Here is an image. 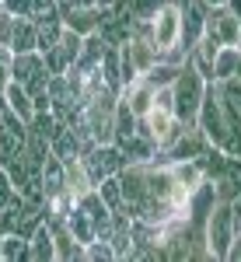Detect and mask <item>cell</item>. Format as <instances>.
I'll return each mask as SVG.
<instances>
[{
    "instance_id": "cell-1",
    "label": "cell",
    "mask_w": 241,
    "mask_h": 262,
    "mask_svg": "<svg viewBox=\"0 0 241 262\" xmlns=\"http://www.w3.org/2000/svg\"><path fill=\"white\" fill-rule=\"evenodd\" d=\"M206 88H210V81L203 77L192 63H185V67L179 70V77H175V84H171V98H175V116H179V122L196 126L200 105H203V98H206Z\"/></svg>"
},
{
    "instance_id": "cell-2",
    "label": "cell",
    "mask_w": 241,
    "mask_h": 262,
    "mask_svg": "<svg viewBox=\"0 0 241 262\" xmlns=\"http://www.w3.org/2000/svg\"><path fill=\"white\" fill-rule=\"evenodd\" d=\"M238 234V224H234V210H231V200H217L213 210L206 213V224H203V238H206V252L213 259H227V248Z\"/></svg>"
},
{
    "instance_id": "cell-3",
    "label": "cell",
    "mask_w": 241,
    "mask_h": 262,
    "mask_svg": "<svg viewBox=\"0 0 241 262\" xmlns=\"http://www.w3.org/2000/svg\"><path fill=\"white\" fill-rule=\"evenodd\" d=\"M84 168H87V175L95 179V185H98L101 179H108V175H119L122 168H126V154H122L119 143H95L84 158Z\"/></svg>"
},
{
    "instance_id": "cell-4",
    "label": "cell",
    "mask_w": 241,
    "mask_h": 262,
    "mask_svg": "<svg viewBox=\"0 0 241 262\" xmlns=\"http://www.w3.org/2000/svg\"><path fill=\"white\" fill-rule=\"evenodd\" d=\"M150 39L161 53L182 46V14H179V4H164L158 14L150 18Z\"/></svg>"
},
{
    "instance_id": "cell-5",
    "label": "cell",
    "mask_w": 241,
    "mask_h": 262,
    "mask_svg": "<svg viewBox=\"0 0 241 262\" xmlns=\"http://www.w3.org/2000/svg\"><path fill=\"white\" fill-rule=\"evenodd\" d=\"M182 14V46L192 49L206 35V18H210V4L206 0H175Z\"/></svg>"
},
{
    "instance_id": "cell-6",
    "label": "cell",
    "mask_w": 241,
    "mask_h": 262,
    "mask_svg": "<svg viewBox=\"0 0 241 262\" xmlns=\"http://www.w3.org/2000/svg\"><path fill=\"white\" fill-rule=\"evenodd\" d=\"M80 49H84V35H77L74 28H63L60 42H56L49 53H42V56H46V67H49V74H67V70L80 60Z\"/></svg>"
},
{
    "instance_id": "cell-7",
    "label": "cell",
    "mask_w": 241,
    "mask_h": 262,
    "mask_svg": "<svg viewBox=\"0 0 241 262\" xmlns=\"http://www.w3.org/2000/svg\"><path fill=\"white\" fill-rule=\"evenodd\" d=\"M238 28H241V18L221 4V7H210V18H206V35L213 42H221V46H234L238 42Z\"/></svg>"
},
{
    "instance_id": "cell-8",
    "label": "cell",
    "mask_w": 241,
    "mask_h": 262,
    "mask_svg": "<svg viewBox=\"0 0 241 262\" xmlns=\"http://www.w3.org/2000/svg\"><path fill=\"white\" fill-rule=\"evenodd\" d=\"M206 147H210V140L203 137V129H200V126H185L179 140L171 143L168 150H161V154H164L168 161H196V158H200Z\"/></svg>"
},
{
    "instance_id": "cell-9",
    "label": "cell",
    "mask_w": 241,
    "mask_h": 262,
    "mask_svg": "<svg viewBox=\"0 0 241 262\" xmlns=\"http://www.w3.org/2000/svg\"><path fill=\"white\" fill-rule=\"evenodd\" d=\"M154 98H158V88L147 81V77H137V81H129L119 91V101H126V105H129V112H133L137 119H143V116L150 112Z\"/></svg>"
},
{
    "instance_id": "cell-10",
    "label": "cell",
    "mask_w": 241,
    "mask_h": 262,
    "mask_svg": "<svg viewBox=\"0 0 241 262\" xmlns=\"http://www.w3.org/2000/svg\"><path fill=\"white\" fill-rule=\"evenodd\" d=\"M119 185H122V200L129 206H137L140 200H147V164H126L119 171Z\"/></svg>"
},
{
    "instance_id": "cell-11",
    "label": "cell",
    "mask_w": 241,
    "mask_h": 262,
    "mask_svg": "<svg viewBox=\"0 0 241 262\" xmlns=\"http://www.w3.org/2000/svg\"><path fill=\"white\" fill-rule=\"evenodd\" d=\"M119 147H122V154H126V164H150V161H158V154H161L158 143L150 140L147 133H140V129L129 140H122Z\"/></svg>"
},
{
    "instance_id": "cell-12",
    "label": "cell",
    "mask_w": 241,
    "mask_h": 262,
    "mask_svg": "<svg viewBox=\"0 0 241 262\" xmlns=\"http://www.w3.org/2000/svg\"><path fill=\"white\" fill-rule=\"evenodd\" d=\"M67 189V161H60L56 154H49L46 164H42V192H46V203L53 196H60Z\"/></svg>"
},
{
    "instance_id": "cell-13",
    "label": "cell",
    "mask_w": 241,
    "mask_h": 262,
    "mask_svg": "<svg viewBox=\"0 0 241 262\" xmlns=\"http://www.w3.org/2000/svg\"><path fill=\"white\" fill-rule=\"evenodd\" d=\"M42 74H49V67H46V56L39 49L35 53H14V81L18 84H32Z\"/></svg>"
},
{
    "instance_id": "cell-14",
    "label": "cell",
    "mask_w": 241,
    "mask_h": 262,
    "mask_svg": "<svg viewBox=\"0 0 241 262\" xmlns=\"http://www.w3.org/2000/svg\"><path fill=\"white\" fill-rule=\"evenodd\" d=\"M217 49H221V42H213L210 35H203V39L189 49V63H192L210 84H213V60H217Z\"/></svg>"
},
{
    "instance_id": "cell-15",
    "label": "cell",
    "mask_w": 241,
    "mask_h": 262,
    "mask_svg": "<svg viewBox=\"0 0 241 262\" xmlns=\"http://www.w3.org/2000/svg\"><path fill=\"white\" fill-rule=\"evenodd\" d=\"M63 25L87 39V35H95V32L101 28V11L98 7H74L70 14H63Z\"/></svg>"
},
{
    "instance_id": "cell-16",
    "label": "cell",
    "mask_w": 241,
    "mask_h": 262,
    "mask_svg": "<svg viewBox=\"0 0 241 262\" xmlns=\"http://www.w3.org/2000/svg\"><path fill=\"white\" fill-rule=\"evenodd\" d=\"M49 224V221H46ZM53 227V242H56V259L60 262H74V259H87L84 255V245L67 231V224H49Z\"/></svg>"
},
{
    "instance_id": "cell-17",
    "label": "cell",
    "mask_w": 241,
    "mask_h": 262,
    "mask_svg": "<svg viewBox=\"0 0 241 262\" xmlns=\"http://www.w3.org/2000/svg\"><path fill=\"white\" fill-rule=\"evenodd\" d=\"M11 49L14 53H35L39 49V25L32 18H18L11 32Z\"/></svg>"
},
{
    "instance_id": "cell-18",
    "label": "cell",
    "mask_w": 241,
    "mask_h": 262,
    "mask_svg": "<svg viewBox=\"0 0 241 262\" xmlns=\"http://www.w3.org/2000/svg\"><path fill=\"white\" fill-rule=\"evenodd\" d=\"M0 262H32V245H28V238L25 234H14V231H4Z\"/></svg>"
},
{
    "instance_id": "cell-19",
    "label": "cell",
    "mask_w": 241,
    "mask_h": 262,
    "mask_svg": "<svg viewBox=\"0 0 241 262\" xmlns=\"http://www.w3.org/2000/svg\"><path fill=\"white\" fill-rule=\"evenodd\" d=\"M4 95H7V105H11V112H18L25 122L35 119V101H32V95H28V88L18 81H11L7 88H4Z\"/></svg>"
},
{
    "instance_id": "cell-20",
    "label": "cell",
    "mask_w": 241,
    "mask_h": 262,
    "mask_svg": "<svg viewBox=\"0 0 241 262\" xmlns=\"http://www.w3.org/2000/svg\"><path fill=\"white\" fill-rule=\"evenodd\" d=\"M238 60H241V49L238 46H221L217 49V60H213V84H224L238 74Z\"/></svg>"
},
{
    "instance_id": "cell-21",
    "label": "cell",
    "mask_w": 241,
    "mask_h": 262,
    "mask_svg": "<svg viewBox=\"0 0 241 262\" xmlns=\"http://www.w3.org/2000/svg\"><path fill=\"white\" fill-rule=\"evenodd\" d=\"M32 245V262H53L56 259V242H53V227L49 224H39L35 234L28 238Z\"/></svg>"
},
{
    "instance_id": "cell-22",
    "label": "cell",
    "mask_w": 241,
    "mask_h": 262,
    "mask_svg": "<svg viewBox=\"0 0 241 262\" xmlns=\"http://www.w3.org/2000/svg\"><path fill=\"white\" fill-rule=\"evenodd\" d=\"M67 231H70V234H74V238H77L84 248H87L91 242H98V231H95V224H91V217H87L80 206H74V213L67 217Z\"/></svg>"
},
{
    "instance_id": "cell-23",
    "label": "cell",
    "mask_w": 241,
    "mask_h": 262,
    "mask_svg": "<svg viewBox=\"0 0 241 262\" xmlns=\"http://www.w3.org/2000/svg\"><path fill=\"white\" fill-rule=\"evenodd\" d=\"M67 189L74 192V196H87L91 189H95V179L87 175V168H84V161H70L67 164Z\"/></svg>"
},
{
    "instance_id": "cell-24",
    "label": "cell",
    "mask_w": 241,
    "mask_h": 262,
    "mask_svg": "<svg viewBox=\"0 0 241 262\" xmlns=\"http://www.w3.org/2000/svg\"><path fill=\"white\" fill-rule=\"evenodd\" d=\"M137 129H140V119L129 112V105H126V101H119V105H116V143L129 140Z\"/></svg>"
},
{
    "instance_id": "cell-25",
    "label": "cell",
    "mask_w": 241,
    "mask_h": 262,
    "mask_svg": "<svg viewBox=\"0 0 241 262\" xmlns=\"http://www.w3.org/2000/svg\"><path fill=\"white\" fill-rule=\"evenodd\" d=\"M182 67H185V63H182ZM182 67H179V63H168V60H158L147 74H143V77L154 84V88H168V84H175V77H179Z\"/></svg>"
},
{
    "instance_id": "cell-26",
    "label": "cell",
    "mask_w": 241,
    "mask_h": 262,
    "mask_svg": "<svg viewBox=\"0 0 241 262\" xmlns=\"http://www.w3.org/2000/svg\"><path fill=\"white\" fill-rule=\"evenodd\" d=\"M39 25V53H49L56 42H60V35H63V18H53V21H35Z\"/></svg>"
},
{
    "instance_id": "cell-27",
    "label": "cell",
    "mask_w": 241,
    "mask_h": 262,
    "mask_svg": "<svg viewBox=\"0 0 241 262\" xmlns=\"http://www.w3.org/2000/svg\"><path fill=\"white\" fill-rule=\"evenodd\" d=\"M95 189H98V196L105 203H108V206H112V210H119L122 203V185H119V175H108V179H101L98 185H95Z\"/></svg>"
},
{
    "instance_id": "cell-28",
    "label": "cell",
    "mask_w": 241,
    "mask_h": 262,
    "mask_svg": "<svg viewBox=\"0 0 241 262\" xmlns=\"http://www.w3.org/2000/svg\"><path fill=\"white\" fill-rule=\"evenodd\" d=\"M164 4H175V0H129V14L137 21H150Z\"/></svg>"
},
{
    "instance_id": "cell-29",
    "label": "cell",
    "mask_w": 241,
    "mask_h": 262,
    "mask_svg": "<svg viewBox=\"0 0 241 262\" xmlns=\"http://www.w3.org/2000/svg\"><path fill=\"white\" fill-rule=\"evenodd\" d=\"M18 200H21L18 185H14V179H11V171L0 164V210H7L11 203H18Z\"/></svg>"
},
{
    "instance_id": "cell-30",
    "label": "cell",
    "mask_w": 241,
    "mask_h": 262,
    "mask_svg": "<svg viewBox=\"0 0 241 262\" xmlns=\"http://www.w3.org/2000/svg\"><path fill=\"white\" fill-rule=\"evenodd\" d=\"M14 81V49L11 46H0V91Z\"/></svg>"
},
{
    "instance_id": "cell-31",
    "label": "cell",
    "mask_w": 241,
    "mask_h": 262,
    "mask_svg": "<svg viewBox=\"0 0 241 262\" xmlns=\"http://www.w3.org/2000/svg\"><path fill=\"white\" fill-rule=\"evenodd\" d=\"M217 88H221L224 101H227V105H231V108H234V112L241 116V81H238V77H231V81L217 84Z\"/></svg>"
},
{
    "instance_id": "cell-32",
    "label": "cell",
    "mask_w": 241,
    "mask_h": 262,
    "mask_svg": "<svg viewBox=\"0 0 241 262\" xmlns=\"http://www.w3.org/2000/svg\"><path fill=\"white\" fill-rule=\"evenodd\" d=\"M60 18V4L56 0H35L32 4V21H53Z\"/></svg>"
},
{
    "instance_id": "cell-33",
    "label": "cell",
    "mask_w": 241,
    "mask_h": 262,
    "mask_svg": "<svg viewBox=\"0 0 241 262\" xmlns=\"http://www.w3.org/2000/svg\"><path fill=\"white\" fill-rule=\"evenodd\" d=\"M14 14H11V11H7V7H4V4H0V46H11V32H14Z\"/></svg>"
},
{
    "instance_id": "cell-34",
    "label": "cell",
    "mask_w": 241,
    "mask_h": 262,
    "mask_svg": "<svg viewBox=\"0 0 241 262\" xmlns=\"http://www.w3.org/2000/svg\"><path fill=\"white\" fill-rule=\"evenodd\" d=\"M0 4H4L14 18H32V4H35V0H0Z\"/></svg>"
},
{
    "instance_id": "cell-35",
    "label": "cell",
    "mask_w": 241,
    "mask_h": 262,
    "mask_svg": "<svg viewBox=\"0 0 241 262\" xmlns=\"http://www.w3.org/2000/svg\"><path fill=\"white\" fill-rule=\"evenodd\" d=\"M227 262H241V231L234 234V242H231V248H227Z\"/></svg>"
},
{
    "instance_id": "cell-36",
    "label": "cell",
    "mask_w": 241,
    "mask_h": 262,
    "mask_svg": "<svg viewBox=\"0 0 241 262\" xmlns=\"http://www.w3.org/2000/svg\"><path fill=\"white\" fill-rule=\"evenodd\" d=\"M80 7H98V0H77Z\"/></svg>"
},
{
    "instance_id": "cell-37",
    "label": "cell",
    "mask_w": 241,
    "mask_h": 262,
    "mask_svg": "<svg viewBox=\"0 0 241 262\" xmlns=\"http://www.w3.org/2000/svg\"><path fill=\"white\" fill-rule=\"evenodd\" d=\"M206 4H210V7H221V4H227V0H206Z\"/></svg>"
},
{
    "instance_id": "cell-38",
    "label": "cell",
    "mask_w": 241,
    "mask_h": 262,
    "mask_svg": "<svg viewBox=\"0 0 241 262\" xmlns=\"http://www.w3.org/2000/svg\"><path fill=\"white\" fill-rule=\"evenodd\" d=\"M234 77H238V81H241V60H238V74H234Z\"/></svg>"
},
{
    "instance_id": "cell-39",
    "label": "cell",
    "mask_w": 241,
    "mask_h": 262,
    "mask_svg": "<svg viewBox=\"0 0 241 262\" xmlns=\"http://www.w3.org/2000/svg\"><path fill=\"white\" fill-rule=\"evenodd\" d=\"M234 46H238V49H241V28H238V42H234Z\"/></svg>"
},
{
    "instance_id": "cell-40",
    "label": "cell",
    "mask_w": 241,
    "mask_h": 262,
    "mask_svg": "<svg viewBox=\"0 0 241 262\" xmlns=\"http://www.w3.org/2000/svg\"><path fill=\"white\" fill-rule=\"evenodd\" d=\"M0 242H4V231H0Z\"/></svg>"
}]
</instances>
